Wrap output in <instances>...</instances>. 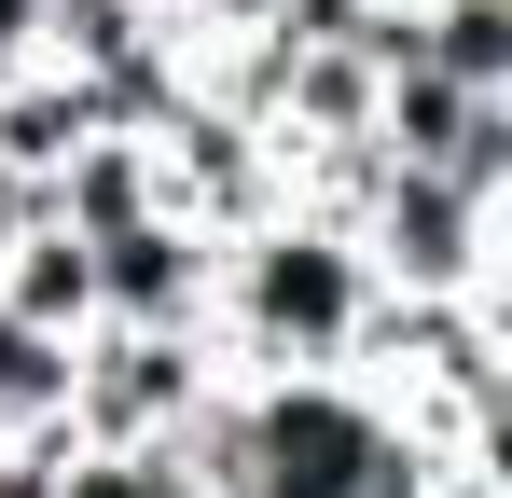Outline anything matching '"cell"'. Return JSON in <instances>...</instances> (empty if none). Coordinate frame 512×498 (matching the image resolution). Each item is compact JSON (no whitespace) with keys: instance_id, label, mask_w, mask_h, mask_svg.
I'll return each mask as SVG.
<instances>
[{"instance_id":"cell-2","label":"cell","mask_w":512,"mask_h":498,"mask_svg":"<svg viewBox=\"0 0 512 498\" xmlns=\"http://www.w3.org/2000/svg\"><path fill=\"white\" fill-rule=\"evenodd\" d=\"M346 236H360V263H374V291H485V305H499L512 208H499V194H457L443 166H388V153H374Z\"/></svg>"},{"instance_id":"cell-6","label":"cell","mask_w":512,"mask_h":498,"mask_svg":"<svg viewBox=\"0 0 512 498\" xmlns=\"http://www.w3.org/2000/svg\"><path fill=\"white\" fill-rule=\"evenodd\" d=\"M0 319L56 332V346H84L97 332V249L70 222H28V236H0Z\"/></svg>"},{"instance_id":"cell-5","label":"cell","mask_w":512,"mask_h":498,"mask_svg":"<svg viewBox=\"0 0 512 498\" xmlns=\"http://www.w3.org/2000/svg\"><path fill=\"white\" fill-rule=\"evenodd\" d=\"M167 208V180H153V139H125V125H97L56 153L42 180V222H70V236H125V222H153Z\"/></svg>"},{"instance_id":"cell-10","label":"cell","mask_w":512,"mask_h":498,"mask_svg":"<svg viewBox=\"0 0 512 498\" xmlns=\"http://www.w3.org/2000/svg\"><path fill=\"white\" fill-rule=\"evenodd\" d=\"M42 56V0H0V70H28Z\"/></svg>"},{"instance_id":"cell-7","label":"cell","mask_w":512,"mask_h":498,"mask_svg":"<svg viewBox=\"0 0 512 498\" xmlns=\"http://www.w3.org/2000/svg\"><path fill=\"white\" fill-rule=\"evenodd\" d=\"M153 42H180L167 0H42V70H125V56H153Z\"/></svg>"},{"instance_id":"cell-3","label":"cell","mask_w":512,"mask_h":498,"mask_svg":"<svg viewBox=\"0 0 512 498\" xmlns=\"http://www.w3.org/2000/svg\"><path fill=\"white\" fill-rule=\"evenodd\" d=\"M208 388H222L208 332H111L97 319L70 346V429L84 443H180L208 415Z\"/></svg>"},{"instance_id":"cell-1","label":"cell","mask_w":512,"mask_h":498,"mask_svg":"<svg viewBox=\"0 0 512 498\" xmlns=\"http://www.w3.org/2000/svg\"><path fill=\"white\" fill-rule=\"evenodd\" d=\"M360 319H374V263L346 222L277 194L263 222L222 236V277H208V360L222 374H346Z\"/></svg>"},{"instance_id":"cell-8","label":"cell","mask_w":512,"mask_h":498,"mask_svg":"<svg viewBox=\"0 0 512 498\" xmlns=\"http://www.w3.org/2000/svg\"><path fill=\"white\" fill-rule=\"evenodd\" d=\"M416 70L512 97V0H416Z\"/></svg>"},{"instance_id":"cell-9","label":"cell","mask_w":512,"mask_h":498,"mask_svg":"<svg viewBox=\"0 0 512 498\" xmlns=\"http://www.w3.org/2000/svg\"><path fill=\"white\" fill-rule=\"evenodd\" d=\"M56 498H194V471H180V443H70Z\"/></svg>"},{"instance_id":"cell-4","label":"cell","mask_w":512,"mask_h":498,"mask_svg":"<svg viewBox=\"0 0 512 498\" xmlns=\"http://www.w3.org/2000/svg\"><path fill=\"white\" fill-rule=\"evenodd\" d=\"M97 249V319L111 332H208V277H222V236H194L180 208L125 222V236H84Z\"/></svg>"}]
</instances>
